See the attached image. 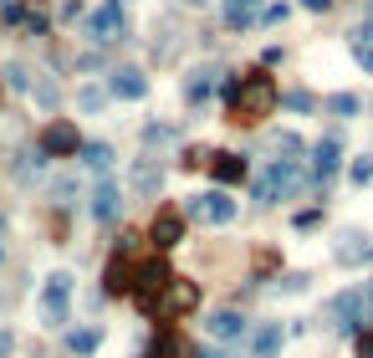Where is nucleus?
<instances>
[{"instance_id":"ea45409f","label":"nucleus","mask_w":373,"mask_h":358,"mask_svg":"<svg viewBox=\"0 0 373 358\" xmlns=\"http://www.w3.org/2000/svg\"><path fill=\"white\" fill-rule=\"evenodd\" d=\"M0 6H6V0H0Z\"/></svg>"},{"instance_id":"412c9836","label":"nucleus","mask_w":373,"mask_h":358,"mask_svg":"<svg viewBox=\"0 0 373 358\" xmlns=\"http://www.w3.org/2000/svg\"><path fill=\"white\" fill-rule=\"evenodd\" d=\"M97 343H102V328H72L67 333V353H77V358H93Z\"/></svg>"},{"instance_id":"f3484780","label":"nucleus","mask_w":373,"mask_h":358,"mask_svg":"<svg viewBox=\"0 0 373 358\" xmlns=\"http://www.w3.org/2000/svg\"><path fill=\"white\" fill-rule=\"evenodd\" d=\"M210 174H215V184H240L251 169H246L240 154H210Z\"/></svg>"},{"instance_id":"2eb2a0df","label":"nucleus","mask_w":373,"mask_h":358,"mask_svg":"<svg viewBox=\"0 0 373 358\" xmlns=\"http://www.w3.org/2000/svg\"><path fill=\"white\" fill-rule=\"evenodd\" d=\"M220 20H225L230 31L256 26V20H261V0H225V6H220Z\"/></svg>"},{"instance_id":"dca6fc26","label":"nucleus","mask_w":373,"mask_h":358,"mask_svg":"<svg viewBox=\"0 0 373 358\" xmlns=\"http://www.w3.org/2000/svg\"><path fill=\"white\" fill-rule=\"evenodd\" d=\"M107 93L134 102V97H143V93H148V77H143L138 67H118V72H113V82H107Z\"/></svg>"},{"instance_id":"4468645a","label":"nucleus","mask_w":373,"mask_h":358,"mask_svg":"<svg viewBox=\"0 0 373 358\" xmlns=\"http://www.w3.org/2000/svg\"><path fill=\"white\" fill-rule=\"evenodd\" d=\"M333 256H338V266H368V261H373V241L363 236V230H348Z\"/></svg>"},{"instance_id":"58836bf2","label":"nucleus","mask_w":373,"mask_h":358,"mask_svg":"<svg viewBox=\"0 0 373 358\" xmlns=\"http://www.w3.org/2000/svg\"><path fill=\"white\" fill-rule=\"evenodd\" d=\"M189 6H205V0H189Z\"/></svg>"},{"instance_id":"bb28decb","label":"nucleus","mask_w":373,"mask_h":358,"mask_svg":"<svg viewBox=\"0 0 373 358\" xmlns=\"http://www.w3.org/2000/svg\"><path fill=\"white\" fill-rule=\"evenodd\" d=\"M353 184H373V154H358L353 159Z\"/></svg>"},{"instance_id":"9d476101","label":"nucleus","mask_w":373,"mask_h":358,"mask_svg":"<svg viewBox=\"0 0 373 358\" xmlns=\"http://www.w3.org/2000/svg\"><path fill=\"white\" fill-rule=\"evenodd\" d=\"M200 307V287H194L189 277H174L164 287V297H159V318H184V312Z\"/></svg>"},{"instance_id":"7c9ffc66","label":"nucleus","mask_w":373,"mask_h":358,"mask_svg":"<svg viewBox=\"0 0 373 358\" xmlns=\"http://www.w3.org/2000/svg\"><path fill=\"white\" fill-rule=\"evenodd\" d=\"M353 348H358V358H373V328H363V333H358Z\"/></svg>"},{"instance_id":"ddd939ff","label":"nucleus","mask_w":373,"mask_h":358,"mask_svg":"<svg viewBox=\"0 0 373 358\" xmlns=\"http://www.w3.org/2000/svg\"><path fill=\"white\" fill-rule=\"evenodd\" d=\"M338 164H343V138L338 133L317 138V149H312V179H333Z\"/></svg>"},{"instance_id":"393cba45","label":"nucleus","mask_w":373,"mask_h":358,"mask_svg":"<svg viewBox=\"0 0 373 358\" xmlns=\"http://www.w3.org/2000/svg\"><path fill=\"white\" fill-rule=\"evenodd\" d=\"M348 47H353V56L363 61V67L373 72V26H363V31H353V41H348Z\"/></svg>"},{"instance_id":"39448f33","label":"nucleus","mask_w":373,"mask_h":358,"mask_svg":"<svg viewBox=\"0 0 373 358\" xmlns=\"http://www.w3.org/2000/svg\"><path fill=\"white\" fill-rule=\"evenodd\" d=\"M134 236H123L118 246H113V256H107V266H102V292L107 297H128L134 292Z\"/></svg>"},{"instance_id":"4be33fe9","label":"nucleus","mask_w":373,"mask_h":358,"mask_svg":"<svg viewBox=\"0 0 373 358\" xmlns=\"http://www.w3.org/2000/svg\"><path fill=\"white\" fill-rule=\"evenodd\" d=\"M159 184H164V169L148 164V159H138L134 164V189H138V195H159Z\"/></svg>"},{"instance_id":"423d86ee","label":"nucleus","mask_w":373,"mask_h":358,"mask_svg":"<svg viewBox=\"0 0 373 358\" xmlns=\"http://www.w3.org/2000/svg\"><path fill=\"white\" fill-rule=\"evenodd\" d=\"M36 149L47 154V159H77V149H82V133H77V123H67V118H52L47 129H41Z\"/></svg>"},{"instance_id":"a19ab883","label":"nucleus","mask_w":373,"mask_h":358,"mask_svg":"<svg viewBox=\"0 0 373 358\" xmlns=\"http://www.w3.org/2000/svg\"><path fill=\"white\" fill-rule=\"evenodd\" d=\"M0 88H6V82H0Z\"/></svg>"},{"instance_id":"4c0bfd02","label":"nucleus","mask_w":373,"mask_h":358,"mask_svg":"<svg viewBox=\"0 0 373 358\" xmlns=\"http://www.w3.org/2000/svg\"><path fill=\"white\" fill-rule=\"evenodd\" d=\"M0 261H6V246H0Z\"/></svg>"},{"instance_id":"cd10ccee","label":"nucleus","mask_w":373,"mask_h":358,"mask_svg":"<svg viewBox=\"0 0 373 358\" xmlns=\"http://www.w3.org/2000/svg\"><path fill=\"white\" fill-rule=\"evenodd\" d=\"M6 88H16V93H31V82H26V67H6Z\"/></svg>"},{"instance_id":"20e7f679","label":"nucleus","mask_w":373,"mask_h":358,"mask_svg":"<svg viewBox=\"0 0 373 358\" xmlns=\"http://www.w3.org/2000/svg\"><path fill=\"white\" fill-rule=\"evenodd\" d=\"M67 307H72V271H52L47 287H41V297H36L41 328H61L67 323Z\"/></svg>"},{"instance_id":"7ed1b4c3","label":"nucleus","mask_w":373,"mask_h":358,"mask_svg":"<svg viewBox=\"0 0 373 358\" xmlns=\"http://www.w3.org/2000/svg\"><path fill=\"white\" fill-rule=\"evenodd\" d=\"M169 282H174V271H169L164 256L138 261V271H134V292H128V297L138 302L143 318H159V297H164V287H169Z\"/></svg>"},{"instance_id":"aec40b11","label":"nucleus","mask_w":373,"mask_h":358,"mask_svg":"<svg viewBox=\"0 0 373 358\" xmlns=\"http://www.w3.org/2000/svg\"><path fill=\"white\" fill-rule=\"evenodd\" d=\"M138 358H179V333H174V328L164 323V328L148 338V348H143Z\"/></svg>"},{"instance_id":"5701e85b","label":"nucleus","mask_w":373,"mask_h":358,"mask_svg":"<svg viewBox=\"0 0 373 358\" xmlns=\"http://www.w3.org/2000/svg\"><path fill=\"white\" fill-rule=\"evenodd\" d=\"M220 82H225V77H220ZM220 82H215V72H210V67H205V72H189V82H184V97H189V102H205L215 88H220Z\"/></svg>"},{"instance_id":"72a5a7b5","label":"nucleus","mask_w":373,"mask_h":358,"mask_svg":"<svg viewBox=\"0 0 373 358\" xmlns=\"http://www.w3.org/2000/svg\"><path fill=\"white\" fill-rule=\"evenodd\" d=\"M322 215H317V210H297V230H312Z\"/></svg>"},{"instance_id":"473e14b6","label":"nucleus","mask_w":373,"mask_h":358,"mask_svg":"<svg viewBox=\"0 0 373 358\" xmlns=\"http://www.w3.org/2000/svg\"><path fill=\"white\" fill-rule=\"evenodd\" d=\"M11 353H16V333L0 328V358H11Z\"/></svg>"},{"instance_id":"e433bc0d","label":"nucleus","mask_w":373,"mask_h":358,"mask_svg":"<svg viewBox=\"0 0 373 358\" xmlns=\"http://www.w3.org/2000/svg\"><path fill=\"white\" fill-rule=\"evenodd\" d=\"M194 358H220V353H210V348H200V353H194Z\"/></svg>"},{"instance_id":"f704fd0d","label":"nucleus","mask_w":373,"mask_h":358,"mask_svg":"<svg viewBox=\"0 0 373 358\" xmlns=\"http://www.w3.org/2000/svg\"><path fill=\"white\" fill-rule=\"evenodd\" d=\"M363 323H373V282L363 287Z\"/></svg>"},{"instance_id":"c756f323","label":"nucleus","mask_w":373,"mask_h":358,"mask_svg":"<svg viewBox=\"0 0 373 358\" xmlns=\"http://www.w3.org/2000/svg\"><path fill=\"white\" fill-rule=\"evenodd\" d=\"M287 108L292 113H312V93H287Z\"/></svg>"},{"instance_id":"0eeeda50","label":"nucleus","mask_w":373,"mask_h":358,"mask_svg":"<svg viewBox=\"0 0 373 358\" xmlns=\"http://www.w3.org/2000/svg\"><path fill=\"white\" fill-rule=\"evenodd\" d=\"M184 220H205V225H230L235 220V200L225 189H210V195H189Z\"/></svg>"},{"instance_id":"f03ea898","label":"nucleus","mask_w":373,"mask_h":358,"mask_svg":"<svg viewBox=\"0 0 373 358\" xmlns=\"http://www.w3.org/2000/svg\"><path fill=\"white\" fill-rule=\"evenodd\" d=\"M307 184V169H302V159H271L266 169L256 174V200L261 205H276V200H287V195H297V189Z\"/></svg>"},{"instance_id":"a878e982","label":"nucleus","mask_w":373,"mask_h":358,"mask_svg":"<svg viewBox=\"0 0 373 358\" xmlns=\"http://www.w3.org/2000/svg\"><path fill=\"white\" fill-rule=\"evenodd\" d=\"M102 102H107V93H102V88H82V93H77V108H82V113H97Z\"/></svg>"},{"instance_id":"6ab92c4d","label":"nucleus","mask_w":373,"mask_h":358,"mask_svg":"<svg viewBox=\"0 0 373 358\" xmlns=\"http://www.w3.org/2000/svg\"><path fill=\"white\" fill-rule=\"evenodd\" d=\"M205 328H210V338H220V343H235L240 333H246V318H240V312H230V307H225V312H215V318H210Z\"/></svg>"},{"instance_id":"c85d7f7f","label":"nucleus","mask_w":373,"mask_h":358,"mask_svg":"<svg viewBox=\"0 0 373 358\" xmlns=\"http://www.w3.org/2000/svg\"><path fill=\"white\" fill-rule=\"evenodd\" d=\"M327 108H333L338 118H343V113H358V97H348V93H338L333 102H327Z\"/></svg>"},{"instance_id":"a211bd4d","label":"nucleus","mask_w":373,"mask_h":358,"mask_svg":"<svg viewBox=\"0 0 373 358\" xmlns=\"http://www.w3.org/2000/svg\"><path fill=\"white\" fill-rule=\"evenodd\" d=\"M281 338H287L281 323H261V328L251 333V358H276V353H281Z\"/></svg>"},{"instance_id":"1a4fd4ad","label":"nucleus","mask_w":373,"mask_h":358,"mask_svg":"<svg viewBox=\"0 0 373 358\" xmlns=\"http://www.w3.org/2000/svg\"><path fill=\"white\" fill-rule=\"evenodd\" d=\"M148 241L159 251H174L184 241V210L179 205H159V215H153V225H148Z\"/></svg>"},{"instance_id":"f257e3e1","label":"nucleus","mask_w":373,"mask_h":358,"mask_svg":"<svg viewBox=\"0 0 373 358\" xmlns=\"http://www.w3.org/2000/svg\"><path fill=\"white\" fill-rule=\"evenodd\" d=\"M220 97H225V108L235 123H256V118H266L276 108V82L266 72H251V77H225L220 82Z\"/></svg>"},{"instance_id":"f8f14e48","label":"nucleus","mask_w":373,"mask_h":358,"mask_svg":"<svg viewBox=\"0 0 373 358\" xmlns=\"http://www.w3.org/2000/svg\"><path fill=\"white\" fill-rule=\"evenodd\" d=\"M333 312H338V328L343 333H363V292L358 287H348V292H338V302H333Z\"/></svg>"},{"instance_id":"6e6552de","label":"nucleus","mask_w":373,"mask_h":358,"mask_svg":"<svg viewBox=\"0 0 373 358\" xmlns=\"http://www.w3.org/2000/svg\"><path fill=\"white\" fill-rule=\"evenodd\" d=\"M87 36H93V41H123V36H128L123 0H102V6L87 16Z\"/></svg>"},{"instance_id":"b1692460","label":"nucleus","mask_w":373,"mask_h":358,"mask_svg":"<svg viewBox=\"0 0 373 358\" xmlns=\"http://www.w3.org/2000/svg\"><path fill=\"white\" fill-rule=\"evenodd\" d=\"M82 164H87V169H93V174H107V169H113V149H107V143H82Z\"/></svg>"},{"instance_id":"c9c22d12","label":"nucleus","mask_w":373,"mask_h":358,"mask_svg":"<svg viewBox=\"0 0 373 358\" xmlns=\"http://www.w3.org/2000/svg\"><path fill=\"white\" fill-rule=\"evenodd\" d=\"M302 6H307V11H327L333 0H302Z\"/></svg>"},{"instance_id":"2f4dec72","label":"nucleus","mask_w":373,"mask_h":358,"mask_svg":"<svg viewBox=\"0 0 373 358\" xmlns=\"http://www.w3.org/2000/svg\"><path fill=\"white\" fill-rule=\"evenodd\" d=\"M276 292H307V277H297V271H292V277H281Z\"/></svg>"},{"instance_id":"9b49d317","label":"nucleus","mask_w":373,"mask_h":358,"mask_svg":"<svg viewBox=\"0 0 373 358\" xmlns=\"http://www.w3.org/2000/svg\"><path fill=\"white\" fill-rule=\"evenodd\" d=\"M123 215V189L113 184V179H102L97 189H93V220L97 225H113Z\"/></svg>"}]
</instances>
